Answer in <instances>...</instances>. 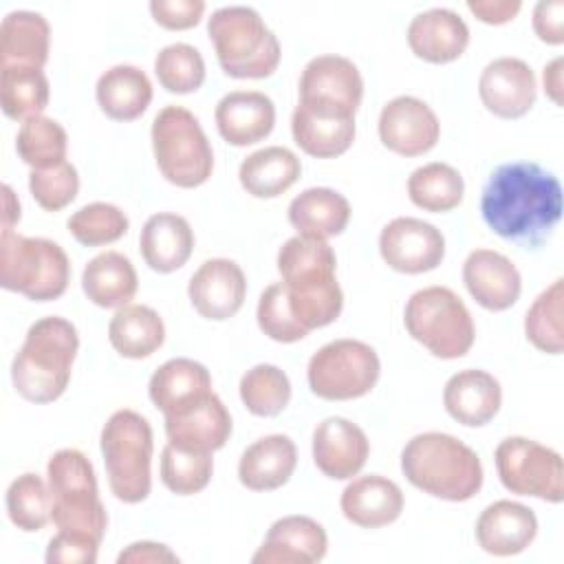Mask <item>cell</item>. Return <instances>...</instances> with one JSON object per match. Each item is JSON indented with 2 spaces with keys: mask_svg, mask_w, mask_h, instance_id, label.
I'll return each mask as SVG.
<instances>
[{
  "mask_svg": "<svg viewBox=\"0 0 564 564\" xmlns=\"http://www.w3.org/2000/svg\"><path fill=\"white\" fill-rule=\"evenodd\" d=\"M480 214L500 238L538 249L562 218V185L533 161L502 163L482 187Z\"/></svg>",
  "mask_w": 564,
  "mask_h": 564,
  "instance_id": "1",
  "label": "cell"
},
{
  "mask_svg": "<svg viewBox=\"0 0 564 564\" xmlns=\"http://www.w3.org/2000/svg\"><path fill=\"white\" fill-rule=\"evenodd\" d=\"M337 258L324 238L293 236L278 251V271L289 308L304 330L333 324L344 306L335 278Z\"/></svg>",
  "mask_w": 564,
  "mask_h": 564,
  "instance_id": "2",
  "label": "cell"
},
{
  "mask_svg": "<svg viewBox=\"0 0 564 564\" xmlns=\"http://www.w3.org/2000/svg\"><path fill=\"white\" fill-rule=\"evenodd\" d=\"M77 350L79 335L68 319L48 315L31 324L24 344L11 364L15 392L31 403H51L59 399L70 381Z\"/></svg>",
  "mask_w": 564,
  "mask_h": 564,
  "instance_id": "3",
  "label": "cell"
},
{
  "mask_svg": "<svg viewBox=\"0 0 564 564\" xmlns=\"http://www.w3.org/2000/svg\"><path fill=\"white\" fill-rule=\"evenodd\" d=\"M401 471L410 485L447 502H465L482 487L478 454L443 432L412 436L401 452Z\"/></svg>",
  "mask_w": 564,
  "mask_h": 564,
  "instance_id": "4",
  "label": "cell"
},
{
  "mask_svg": "<svg viewBox=\"0 0 564 564\" xmlns=\"http://www.w3.org/2000/svg\"><path fill=\"white\" fill-rule=\"evenodd\" d=\"M207 33L225 75L262 79L280 64V42L251 7H220L207 20Z\"/></svg>",
  "mask_w": 564,
  "mask_h": 564,
  "instance_id": "5",
  "label": "cell"
},
{
  "mask_svg": "<svg viewBox=\"0 0 564 564\" xmlns=\"http://www.w3.org/2000/svg\"><path fill=\"white\" fill-rule=\"evenodd\" d=\"M51 491V520L57 531L82 533L104 540L108 516L99 500L93 463L79 449L66 447L51 456L46 465Z\"/></svg>",
  "mask_w": 564,
  "mask_h": 564,
  "instance_id": "6",
  "label": "cell"
},
{
  "mask_svg": "<svg viewBox=\"0 0 564 564\" xmlns=\"http://www.w3.org/2000/svg\"><path fill=\"white\" fill-rule=\"evenodd\" d=\"M101 456L110 491L126 505L143 502L152 489V427L134 410H117L101 427Z\"/></svg>",
  "mask_w": 564,
  "mask_h": 564,
  "instance_id": "7",
  "label": "cell"
},
{
  "mask_svg": "<svg viewBox=\"0 0 564 564\" xmlns=\"http://www.w3.org/2000/svg\"><path fill=\"white\" fill-rule=\"evenodd\" d=\"M70 280L66 251L48 238H29L2 231L0 238V286L33 302L64 295Z\"/></svg>",
  "mask_w": 564,
  "mask_h": 564,
  "instance_id": "8",
  "label": "cell"
},
{
  "mask_svg": "<svg viewBox=\"0 0 564 564\" xmlns=\"http://www.w3.org/2000/svg\"><path fill=\"white\" fill-rule=\"evenodd\" d=\"M150 137L156 167L167 183L192 189L212 176L214 150L187 108L165 106L159 110Z\"/></svg>",
  "mask_w": 564,
  "mask_h": 564,
  "instance_id": "9",
  "label": "cell"
},
{
  "mask_svg": "<svg viewBox=\"0 0 564 564\" xmlns=\"http://www.w3.org/2000/svg\"><path fill=\"white\" fill-rule=\"evenodd\" d=\"M403 324L412 339L441 359L467 355L476 339L465 302L447 286H425L412 293L403 311Z\"/></svg>",
  "mask_w": 564,
  "mask_h": 564,
  "instance_id": "10",
  "label": "cell"
},
{
  "mask_svg": "<svg viewBox=\"0 0 564 564\" xmlns=\"http://www.w3.org/2000/svg\"><path fill=\"white\" fill-rule=\"evenodd\" d=\"M381 372L379 355L359 339H335L322 346L306 368L308 388L326 401H350L368 394Z\"/></svg>",
  "mask_w": 564,
  "mask_h": 564,
  "instance_id": "11",
  "label": "cell"
},
{
  "mask_svg": "<svg viewBox=\"0 0 564 564\" xmlns=\"http://www.w3.org/2000/svg\"><path fill=\"white\" fill-rule=\"evenodd\" d=\"M496 469L502 487L518 496H533L560 505L564 498L562 456L524 436H509L496 447Z\"/></svg>",
  "mask_w": 564,
  "mask_h": 564,
  "instance_id": "12",
  "label": "cell"
},
{
  "mask_svg": "<svg viewBox=\"0 0 564 564\" xmlns=\"http://www.w3.org/2000/svg\"><path fill=\"white\" fill-rule=\"evenodd\" d=\"M361 73L344 55H317L302 70L300 106L313 112L355 119V112L361 106Z\"/></svg>",
  "mask_w": 564,
  "mask_h": 564,
  "instance_id": "13",
  "label": "cell"
},
{
  "mask_svg": "<svg viewBox=\"0 0 564 564\" xmlns=\"http://www.w3.org/2000/svg\"><path fill=\"white\" fill-rule=\"evenodd\" d=\"M379 253L390 269L416 275L432 271L443 262L445 238L432 223L412 216H399L381 229Z\"/></svg>",
  "mask_w": 564,
  "mask_h": 564,
  "instance_id": "14",
  "label": "cell"
},
{
  "mask_svg": "<svg viewBox=\"0 0 564 564\" xmlns=\"http://www.w3.org/2000/svg\"><path fill=\"white\" fill-rule=\"evenodd\" d=\"M438 117L423 99L412 95H399L381 108L379 139L394 154H425L438 143Z\"/></svg>",
  "mask_w": 564,
  "mask_h": 564,
  "instance_id": "15",
  "label": "cell"
},
{
  "mask_svg": "<svg viewBox=\"0 0 564 564\" xmlns=\"http://www.w3.org/2000/svg\"><path fill=\"white\" fill-rule=\"evenodd\" d=\"M482 106L500 119L524 117L538 97V84L531 66L520 57H498L489 62L478 79Z\"/></svg>",
  "mask_w": 564,
  "mask_h": 564,
  "instance_id": "16",
  "label": "cell"
},
{
  "mask_svg": "<svg viewBox=\"0 0 564 564\" xmlns=\"http://www.w3.org/2000/svg\"><path fill=\"white\" fill-rule=\"evenodd\" d=\"M187 295L200 317L225 322L240 311L247 295V278L238 262L212 258L189 278Z\"/></svg>",
  "mask_w": 564,
  "mask_h": 564,
  "instance_id": "17",
  "label": "cell"
},
{
  "mask_svg": "<svg viewBox=\"0 0 564 564\" xmlns=\"http://www.w3.org/2000/svg\"><path fill=\"white\" fill-rule=\"evenodd\" d=\"M370 443L366 432L344 416H328L313 430L315 467L333 480L357 476L366 465Z\"/></svg>",
  "mask_w": 564,
  "mask_h": 564,
  "instance_id": "18",
  "label": "cell"
},
{
  "mask_svg": "<svg viewBox=\"0 0 564 564\" xmlns=\"http://www.w3.org/2000/svg\"><path fill=\"white\" fill-rule=\"evenodd\" d=\"M463 282L469 295L487 311L511 308L522 291L518 267L494 249H474L465 258Z\"/></svg>",
  "mask_w": 564,
  "mask_h": 564,
  "instance_id": "19",
  "label": "cell"
},
{
  "mask_svg": "<svg viewBox=\"0 0 564 564\" xmlns=\"http://www.w3.org/2000/svg\"><path fill=\"white\" fill-rule=\"evenodd\" d=\"M328 538L324 527L308 516H286L275 520L262 546L253 553V564H313L324 560Z\"/></svg>",
  "mask_w": 564,
  "mask_h": 564,
  "instance_id": "20",
  "label": "cell"
},
{
  "mask_svg": "<svg viewBox=\"0 0 564 564\" xmlns=\"http://www.w3.org/2000/svg\"><path fill=\"white\" fill-rule=\"evenodd\" d=\"M167 443L189 452L214 454L231 436V416L216 392L198 403L165 416Z\"/></svg>",
  "mask_w": 564,
  "mask_h": 564,
  "instance_id": "21",
  "label": "cell"
},
{
  "mask_svg": "<svg viewBox=\"0 0 564 564\" xmlns=\"http://www.w3.org/2000/svg\"><path fill=\"white\" fill-rule=\"evenodd\" d=\"M538 535L533 509L513 500H496L482 509L476 520L478 546L498 557L522 553Z\"/></svg>",
  "mask_w": 564,
  "mask_h": 564,
  "instance_id": "22",
  "label": "cell"
},
{
  "mask_svg": "<svg viewBox=\"0 0 564 564\" xmlns=\"http://www.w3.org/2000/svg\"><path fill=\"white\" fill-rule=\"evenodd\" d=\"M220 137L236 148L267 139L275 126V106L260 90H231L214 110Z\"/></svg>",
  "mask_w": 564,
  "mask_h": 564,
  "instance_id": "23",
  "label": "cell"
},
{
  "mask_svg": "<svg viewBox=\"0 0 564 564\" xmlns=\"http://www.w3.org/2000/svg\"><path fill=\"white\" fill-rule=\"evenodd\" d=\"M408 44L416 57L430 64H447L465 53L469 29L456 11L434 7L412 18L408 26Z\"/></svg>",
  "mask_w": 564,
  "mask_h": 564,
  "instance_id": "24",
  "label": "cell"
},
{
  "mask_svg": "<svg viewBox=\"0 0 564 564\" xmlns=\"http://www.w3.org/2000/svg\"><path fill=\"white\" fill-rule=\"evenodd\" d=\"M443 405L458 423L480 427L498 414L502 405V388L487 370L465 368L447 379L443 388Z\"/></svg>",
  "mask_w": 564,
  "mask_h": 564,
  "instance_id": "25",
  "label": "cell"
},
{
  "mask_svg": "<svg viewBox=\"0 0 564 564\" xmlns=\"http://www.w3.org/2000/svg\"><path fill=\"white\" fill-rule=\"evenodd\" d=\"M341 513L348 522L364 529L392 524L403 511V491L386 476L370 474L355 478L339 498Z\"/></svg>",
  "mask_w": 564,
  "mask_h": 564,
  "instance_id": "26",
  "label": "cell"
},
{
  "mask_svg": "<svg viewBox=\"0 0 564 564\" xmlns=\"http://www.w3.org/2000/svg\"><path fill=\"white\" fill-rule=\"evenodd\" d=\"M212 392L209 370L187 357H176L161 364L148 383L150 401L163 412V416L176 414Z\"/></svg>",
  "mask_w": 564,
  "mask_h": 564,
  "instance_id": "27",
  "label": "cell"
},
{
  "mask_svg": "<svg viewBox=\"0 0 564 564\" xmlns=\"http://www.w3.org/2000/svg\"><path fill=\"white\" fill-rule=\"evenodd\" d=\"M295 465V443L286 434H269L242 452L238 460V478L251 491H273L289 482Z\"/></svg>",
  "mask_w": 564,
  "mask_h": 564,
  "instance_id": "28",
  "label": "cell"
},
{
  "mask_svg": "<svg viewBox=\"0 0 564 564\" xmlns=\"http://www.w3.org/2000/svg\"><path fill=\"white\" fill-rule=\"evenodd\" d=\"M139 249L152 271L172 273L189 260L194 251V231L183 216L159 212L145 220L139 236Z\"/></svg>",
  "mask_w": 564,
  "mask_h": 564,
  "instance_id": "29",
  "label": "cell"
},
{
  "mask_svg": "<svg viewBox=\"0 0 564 564\" xmlns=\"http://www.w3.org/2000/svg\"><path fill=\"white\" fill-rule=\"evenodd\" d=\"M95 97L106 117L134 121L152 101V82L139 66L117 64L99 75Z\"/></svg>",
  "mask_w": 564,
  "mask_h": 564,
  "instance_id": "30",
  "label": "cell"
},
{
  "mask_svg": "<svg viewBox=\"0 0 564 564\" xmlns=\"http://www.w3.org/2000/svg\"><path fill=\"white\" fill-rule=\"evenodd\" d=\"M82 289L93 304L101 308H121L137 295L139 278L128 256L104 251L84 267Z\"/></svg>",
  "mask_w": 564,
  "mask_h": 564,
  "instance_id": "31",
  "label": "cell"
},
{
  "mask_svg": "<svg viewBox=\"0 0 564 564\" xmlns=\"http://www.w3.org/2000/svg\"><path fill=\"white\" fill-rule=\"evenodd\" d=\"M350 220V203L330 187H308L289 205V223L300 236L330 238L339 236Z\"/></svg>",
  "mask_w": 564,
  "mask_h": 564,
  "instance_id": "32",
  "label": "cell"
},
{
  "mask_svg": "<svg viewBox=\"0 0 564 564\" xmlns=\"http://www.w3.org/2000/svg\"><path fill=\"white\" fill-rule=\"evenodd\" d=\"M51 46V26L35 11H11L0 24V66L26 64L44 68Z\"/></svg>",
  "mask_w": 564,
  "mask_h": 564,
  "instance_id": "33",
  "label": "cell"
},
{
  "mask_svg": "<svg viewBox=\"0 0 564 564\" xmlns=\"http://www.w3.org/2000/svg\"><path fill=\"white\" fill-rule=\"evenodd\" d=\"M300 174V159L282 145H269L251 152L238 170L242 189L256 198H275L284 194Z\"/></svg>",
  "mask_w": 564,
  "mask_h": 564,
  "instance_id": "34",
  "label": "cell"
},
{
  "mask_svg": "<svg viewBox=\"0 0 564 564\" xmlns=\"http://www.w3.org/2000/svg\"><path fill=\"white\" fill-rule=\"evenodd\" d=\"M108 339L121 357L143 359L163 346L165 324L154 308L145 304H126L112 315Z\"/></svg>",
  "mask_w": 564,
  "mask_h": 564,
  "instance_id": "35",
  "label": "cell"
},
{
  "mask_svg": "<svg viewBox=\"0 0 564 564\" xmlns=\"http://www.w3.org/2000/svg\"><path fill=\"white\" fill-rule=\"evenodd\" d=\"M291 134L308 156L335 159L352 145L355 119L319 115L297 104L291 117Z\"/></svg>",
  "mask_w": 564,
  "mask_h": 564,
  "instance_id": "36",
  "label": "cell"
},
{
  "mask_svg": "<svg viewBox=\"0 0 564 564\" xmlns=\"http://www.w3.org/2000/svg\"><path fill=\"white\" fill-rule=\"evenodd\" d=\"M48 79L42 68L26 64L0 66V104L9 119L26 121L48 106Z\"/></svg>",
  "mask_w": 564,
  "mask_h": 564,
  "instance_id": "37",
  "label": "cell"
},
{
  "mask_svg": "<svg viewBox=\"0 0 564 564\" xmlns=\"http://www.w3.org/2000/svg\"><path fill=\"white\" fill-rule=\"evenodd\" d=\"M410 200L432 214L449 212L463 203L465 181L456 167L449 163L432 161L416 167L408 176Z\"/></svg>",
  "mask_w": 564,
  "mask_h": 564,
  "instance_id": "38",
  "label": "cell"
},
{
  "mask_svg": "<svg viewBox=\"0 0 564 564\" xmlns=\"http://www.w3.org/2000/svg\"><path fill=\"white\" fill-rule=\"evenodd\" d=\"M15 150L31 170H48L66 161V130L51 117L26 119L15 137Z\"/></svg>",
  "mask_w": 564,
  "mask_h": 564,
  "instance_id": "39",
  "label": "cell"
},
{
  "mask_svg": "<svg viewBox=\"0 0 564 564\" xmlns=\"http://www.w3.org/2000/svg\"><path fill=\"white\" fill-rule=\"evenodd\" d=\"M562 300L564 280H553L529 306L524 315V335L542 352L560 355L564 348V326H562Z\"/></svg>",
  "mask_w": 564,
  "mask_h": 564,
  "instance_id": "40",
  "label": "cell"
},
{
  "mask_svg": "<svg viewBox=\"0 0 564 564\" xmlns=\"http://www.w3.org/2000/svg\"><path fill=\"white\" fill-rule=\"evenodd\" d=\"M240 399L256 416H278L291 401V381L273 364H258L240 379Z\"/></svg>",
  "mask_w": 564,
  "mask_h": 564,
  "instance_id": "41",
  "label": "cell"
},
{
  "mask_svg": "<svg viewBox=\"0 0 564 564\" xmlns=\"http://www.w3.org/2000/svg\"><path fill=\"white\" fill-rule=\"evenodd\" d=\"M51 491L42 476L26 471L7 489V513L20 531H40L51 522Z\"/></svg>",
  "mask_w": 564,
  "mask_h": 564,
  "instance_id": "42",
  "label": "cell"
},
{
  "mask_svg": "<svg viewBox=\"0 0 564 564\" xmlns=\"http://www.w3.org/2000/svg\"><path fill=\"white\" fill-rule=\"evenodd\" d=\"M154 75L167 93H194L205 82V59L196 46L174 42L156 53Z\"/></svg>",
  "mask_w": 564,
  "mask_h": 564,
  "instance_id": "43",
  "label": "cell"
},
{
  "mask_svg": "<svg viewBox=\"0 0 564 564\" xmlns=\"http://www.w3.org/2000/svg\"><path fill=\"white\" fill-rule=\"evenodd\" d=\"M214 474V458L207 452H189L165 445L161 452V480L176 496L203 491Z\"/></svg>",
  "mask_w": 564,
  "mask_h": 564,
  "instance_id": "44",
  "label": "cell"
},
{
  "mask_svg": "<svg viewBox=\"0 0 564 564\" xmlns=\"http://www.w3.org/2000/svg\"><path fill=\"white\" fill-rule=\"evenodd\" d=\"M70 236L84 247H101L126 236L130 220L112 203H88L79 207L66 223Z\"/></svg>",
  "mask_w": 564,
  "mask_h": 564,
  "instance_id": "45",
  "label": "cell"
},
{
  "mask_svg": "<svg viewBox=\"0 0 564 564\" xmlns=\"http://www.w3.org/2000/svg\"><path fill=\"white\" fill-rule=\"evenodd\" d=\"M256 319H258L260 330L269 339L280 341V344H293L308 335V330H304L297 324V319L293 317L282 282H273L260 293Z\"/></svg>",
  "mask_w": 564,
  "mask_h": 564,
  "instance_id": "46",
  "label": "cell"
},
{
  "mask_svg": "<svg viewBox=\"0 0 564 564\" xmlns=\"http://www.w3.org/2000/svg\"><path fill=\"white\" fill-rule=\"evenodd\" d=\"M29 189L42 209L59 212L75 200L79 192V174L68 161L48 170H31Z\"/></svg>",
  "mask_w": 564,
  "mask_h": 564,
  "instance_id": "47",
  "label": "cell"
},
{
  "mask_svg": "<svg viewBox=\"0 0 564 564\" xmlns=\"http://www.w3.org/2000/svg\"><path fill=\"white\" fill-rule=\"evenodd\" d=\"M99 540L70 533V531H57L46 546V562L48 564H95Z\"/></svg>",
  "mask_w": 564,
  "mask_h": 564,
  "instance_id": "48",
  "label": "cell"
},
{
  "mask_svg": "<svg viewBox=\"0 0 564 564\" xmlns=\"http://www.w3.org/2000/svg\"><path fill=\"white\" fill-rule=\"evenodd\" d=\"M150 13L156 24L170 31H185L200 22L205 13L203 0H152Z\"/></svg>",
  "mask_w": 564,
  "mask_h": 564,
  "instance_id": "49",
  "label": "cell"
},
{
  "mask_svg": "<svg viewBox=\"0 0 564 564\" xmlns=\"http://www.w3.org/2000/svg\"><path fill=\"white\" fill-rule=\"evenodd\" d=\"M533 31L546 44L564 42V0H542L533 9Z\"/></svg>",
  "mask_w": 564,
  "mask_h": 564,
  "instance_id": "50",
  "label": "cell"
},
{
  "mask_svg": "<svg viewBox=\"0 0 564 564\" xmlns=\"http://www.w3.org/2000/svg\"><path fill=\"white\" fill-rule=\"evenodd\" d=\"M117 562H119V564H128V562H132V564H145V562H150V564H161V562H178V555H176L170 546H165V544L143 540V542H132V544H128V546L119 553Z\"/></svg>",
  "mask_w": 564,
  "mask_h": 564,
  "instance_id": "51",
  "label": "cell"
},
{
  "mask_svg": "<svg viewBox=\"0 0 564 564\" xmlns=\"http://www.w3.org/2000/svg\"><path fill=\"white\" fill-rule=\"evenodd\" d=\"M467 9L485 24H505L511 22L520 9V0H469Z\"/></svg>",
  "mask_w": 564,
  "mask_h": 564,
  "instance_id": "52",
  "label": "cell"
},
{
  "mask_svg": "<svg viewBox=\"0 0 564 564\" xmlns=\"http://www.w3.org/2000/svg\"><path fill=\"white\" fill-rule=\"evenodd\" d=\"M542 84H544V93L546 97L555 104V106H562V57H555L551 59L546 66H544V73H542Z\"/></svg>",
  "mask_w": 564,
  "mask_h": 564,
  "instance_id": "53",
  "label": "cell"
},
{
  "mask_svg": "<svg viewBox=\"0 0 564 564\" xmlns=\"http://www.w3.org/2000/svg\"><path fill=\"white\" fill-rule=\"evenodd\" d=\"M2 231H13V225L20 220V203L9 185H2Z\"/></svg>",
  "mask_w": 564,
  "mask_h": 564,
  "instance_id": "54",
  "label": "cell"
}]
</instances>
